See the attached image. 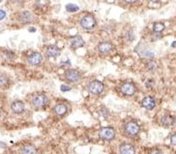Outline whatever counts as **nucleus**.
I'll use <instances>...</instances> for the list:
<instances>
[{
  "label": "nucleus",
  "instance_id": "1",
  "mask_svg": "<svg viewBox=\"0 0 176 154\" xmlns=\"http://www.w3.org/2000/svg\"><path fill=\"white\" fill-rule=\"evenodd\" d=\"M30 103L35 108H45L49 104V98L44 94H35L31 97Z\"/></svg>",
  "mask_w": 176,
  "mask_h": 154
},
{
  "label": "nucleus",
  "instance_id": "2",
  "mask_svg": "<svg viewBox=\"0 0 176 154\" xmlns=\"http://www.w3.org/2000/svg\"><path fill=\"white\" fill-rule=\"evenodd\" d=\"M80 24L83 29L91 30L96 26V18L93 15H85L81 17Z\"/></svg>",
  "mask_w": 176,
  "mask_h": 154
},
{
  "label": "nucleus",
  "instance_id": "3",
  "mask_svg": "<svg viewBox=\"0 0 176 154\" xmlns=\"http://www.w3.org/2000/svg\"><path fill=\"white\" fill-rule=\"evenodd\" d=\"M125 133L130 137H135L140 132V126L136 122H129L124 126Z\"/></svg>",
  "mask_w": 176,
  "mask_h": 154
},
{
  "label": "nucleus",
  "instance_id": "4",
  "mask_svg": "<svg viewBox=\"0 0 176 154\" xmlns=\"http://www.w3.org/2000/svg\"><path fill=\"white\" fill-rule=\"evenodd\" d=\"M104 89H105L104 83L98 80H94L88 85V90H89V92L92 94H101L104 92Z\"/></svg>",
  "mask_w": 176,
  "mask_h": 154
},
{
  "label": "nucleus",
  "instance_id": "5",
  "mask_svg": "<svg viewBox=\"0 0 176 154\" xmlns=\"http://www.w3.org/2000/svg\"><path fill=\"white\" fill-rule=\"evenodd\" d=\"M99 135L105 141H112L115 138V130L112 127H103L100 129Z\"/></svg>",
  "mask_w": 176,
  "mask_h": 154
},
{
  "label": "nucleus",
  "instance_id": "6",
  "mask_svg": "<svg viewBox=\"0 0 176 154\" xmlns=\"http://www.w3.org/2000/svg\"><path fill=\"white\" fill-rule=\"evenodd\" d=\"M120 91H121V93H122L123 94H125V95L132 96V95H134V94H136L137 88H136V86H135L133 83L126 82V83H124V84L121 85Z\"/></svg>",
  "mask_w": 176,
  "mask_h": 154
},
{
  "label": "nucleus",
  "instance_id": "7",
  "mask_svg": "<svg viewBox=\"0 0 176 154\" xmlns=\"http://www.w3.org/2000/svg\"><path fill=\"white\" fill-rule=\"evenodd\" d=\"M26 60L32 65H39L43 62V55L39 52H32L27 56Z\"/></svg>",
  "mask_w": 176,
  "mask_h": 154
},
{
  "label": "nucleus",
  "instance_id": "8",
  "mask_svg": "<svg viewBox=\"0 0 176 154\" xmlns=\"http://www.w3.org/2000/svg\"><path fill=\"white\" fill-rule=\"evenodd\" d=\"M65 77L68 81L72 83H75L80 80V73L76 70H68L65 72Z\"/></svg>",
  "mask_w": 176,
  "mask_h": 154
},
{
  "label": "nucleus",
  "instance_id": "9",
  "mask_svg": "<svg viewBox=\"0 0 176 154\" xmlns=\"http://www.w3.org/2000/svg\"><path fill=\"white\" fill-rule=\"evenodd\" d=\"M141 105L147 110H153L156 106V100L153 96H145L141 101Z\"/></svg>",
  "mask_w": 176,
  "mask_h": 154
},
{
  "label": "nucleus",
  "instance_id": "10",
  "mask_svg": "<svg viewBox=\"0 0 176 154\" xmlns=\"http://www.w3.org/2000/svg\"><path fill=\"white\" fill-rule=\"evenodd\" d=\"M120 154H136V148L129 142H124L119 147Z\"/></svg>",
  "mask_w": 176,
  "mask_h": 154
},
{
  "label": "nucleus",
  "instance_id": "11",
  "mask_svg": "<svg viewBox=\"0 0 176 154\" xmlns=\"http://www.w3.org/2000/svg\"><path fill=\"white\" fill-rule=\"evenodd\" d=\"M98 49L102 54H106L113 50V45L109 41H103L98 45Z\"/></svg>",
  "mask_w": 176,
  "mask_h": 154
},
{
  "label": "nucleus",
  "instance_id": "12",
  "mask_svg": "<svg viewBox=\"0 0 176 154\" xmlns=\"http://www.w3.org/2000/svg\"><path fill=\"white\" fill-rule=\"evenodd\" d=\"M24 108H25L24 103L20 100H16L11 104V110L15 114H21L24 111Z\"/></svg>",
  "mask_w": 176,
  "mask_h": 154
},
{
  "label": "nucleus",
  "instance_id": "13",
  "mask_svg": "<svg viewBox=\"0 0 176 154\" xmlns=\"http://www.w3.org/2000/svg\"><path fill=\"white\" fill-rule=\"evenodd\" d=\"M60 52H61L60 49L57 46H49L47 48V51H46L47 56L49 58H56V57H58L59 55H60Z\"/></svg>",
  "mask_w": 176,
  "mask_h": 154
},
{
  "label": "nucleus",
  "instance_id": "14",
  "mask_svg": "<svg viewBox=\"0 0 176 154\" xmlns=\"http://www.w3.org/2000/svg\"><path fill=\"white\" fill-rule=\"evenodd\" d=\"M84 46V41L80 36H75L72 37L71 40V46L73 48H80Z\"/></svg>",
  "mask_w": 176,
  "mask_h": 154
},
{
  "label": "nucleus",
  "instance_id": "15",
  "mask_svg": "<svg viewBox=\"0 0 176 154\" xmlns=\"http://www.w3.org/2000/svg\"><path fill=\"white\" fill-rule=\"evenodd\" d=\"M53 111H54V113H55L57 116L62 117V116H64L66 113H67L68 109H67V106H66L65 104L59 103V104H56L55 106H54Z\"/></svg>",
  "mask_w": 176,
  "mask_h": 154
},
{
  "label": "nucleus",
  "instance_id": "16",
  "mask_svg": "<svg viewBox=\"0 0 176 154\" xmlns=\"http://www.w3.org/2000/svg\"><path fill=\"white\" fill-rule=\"evenodd\" d=\"M20 154H37V149L31 145L23 146L20 148Z\"/></svg>",
  "mask_w": 176,
  "mask_h": 154
},
{
  "label": "nucleus",
  "instance_id": "17",
  "mask_svg": "<svg viewBox=\"0 0 176 154\" xmlns=\"http://www.w3.org/2000/svg\"><path fill=\"white\" fill-rule=\"evenodd\" d=\"M173 122H174V118L170 115H164L162 118H161V123L163 126H171L173 125Z\"/></svg>",
  "mask_w": 176,
  "mask_h": 154
},
{
  "label": "nucleus",
  "instance_id": "18",
  "mask_svg": "<svg viewBox=\"0 0 176 154\" xmlns=\"http://www.w3.org/2000/svg\"><path fill=\"white\" fill-rule=\"evenodd\" d=\"M32 18H33L32 14L30 12H28V11H24V12H23V13L20 14V16H19V20L23 23L30 22V21L32 20Z\"/></svg>",
  "mask_w": 176,
  "mask_h": 154
},
{
  "label": "nucleus",
  "instance_id": "19",
  "mask_svg": "<svg viewBox=\"0 0 176 154\" xmlns=\"http://www.w3.org/2000/svg\"><path fill=\"white\" fill-rule=\"evenodd\" d=\"M164 28H166V25H164L163 22H156L153 25V31H154V33H156V34H161V33L164 30Z\"/></svg>",
  "mask_w": 176,
  "mask_h": 154
},
{
  "label": "nucleus",
  "instance_id": "20",
  "mask_svg": "<svg viewBox=\"0 0 176 154\" xmlns=\"http://www.w3.org/2000/svg\"><path fill=\"white\" fill-rule=\"evenodd\" d=\"M10 84V80L6 75H0V88H5Z\"/></svg>",
  "mask_w": 176,
  "mask_h": 154
},
{
  "label": "nucleus",
  "instance_id": "21",
  "mask_svg": "<svg viewBox=\"0 0 176 154\" xmlns=\"http://www.w3.org/2000/svg\"><path fill=\"white\" fill-rule=\"evenodd\" d=\"M66 10L68 11V12H70V13H75V12H78V11L80 10V7L78 6V5H75V4H73V3H71V4H67L66 5Z\"/></svg>",
  "mask_w": 176,
  "mask_h": 154
},
{
  "label": "nucleus",
  "instance_id": "22",
  "mask_svg": "<svg viewBox=\"0 0 176 154\" xmlns=\"http://www.w3.org/2000/svg\"><path fill=\"white\" fill-rule=\"evenodd\" d=\"M60 90H61L63 93H66V92H69V91H71V90H72V88H71L70 86H68V85H61V87H60Z\"/></svg>",
  "mask_w": 176,
  "mask_h": 154
},
{
  "label": "nucleus",
  "instance_id": "23",
  "mask_svg": "<svg viewBox=\"0 0 176 154\" xmlns=\"http://www.w3.org/2000/svg\"><path fill=\"white\" fill-rule=\"evenodd\" d=\"M155 67H156V63L154 62V61H151V62H149L148 64H147V69L148 70H154L155 69Z\"/></svg>",
  "mask_w": 176,
  "mask_h": 154
},
{
  "label": "nucleus",
  "instance_id": "24",
  "mask_svg": "<svg viewBox=\"0 0 176 154\" xmlns=\"http://www.w3.org/2000/svg\"><path fill=\"white\" fill-rule=\"evenodd\" d=\"M170 142H171V145L176 146V133H174L170 136Z\"/></svg>",
  "mask_w": 176,
  "mask_h": 154
},
{
  "label": "nucleus",
  "instance_id": "25",
  "mask_svg": "<svg viewBox=\"0 0 176 154\" xmlns=\"http://www.w3.org/2000/svg\"><path fill=\"white\" fill-rule=\"evenodd\" d=\"M5 17H6V12H5L4 10H1V9H0V20L4 19Z\"/></svg>",
  "mask_w": 176,
  "mask_h": 154
},
{
  "label": "nucleus",
  "instance_id": "26",
  "mask_svg": "<svg viewBox=\"0 0 176 154\" xmlns=\"http://www.w3.org/2000/svg\"><path fill=\"white\" fill-rule=\"evenodd\" d=\"M149 154H163V152L160 150V149H153V150H151V152L149 153Z\"/></svg>",
  "mask_w": 176,
  "mask_h": 154
},
{
  "label": "nucleus",
  "instance_id": "27",
  "mask_svg": "<svg viewBox=\"0 0 176 154\" xmlns=\"http://www.w3.org/2000/svg\"><path fill=\"white\" fill-rule=\"evenodd\" d=\"M153 83H154L153 80H151V79L148 80V81L146 82V87H147V88H151V87L153 86Z\"/></svg>",
  "mask_w": 176,
  "mask_h": 154
},
{
  "label": "nucleus",
  "instance_id": "28",
  "mask_svg": "<svg viewBox=\"0 0 176 154\" xmlns=\"http://www.w3.org/2000/svg\"><path fill=\"white\" fill-rule=\"evenodd\" d=\"M29 32H32V33L36 32V28H35V27H31V28H29Z\"/></svg>",
  "mask_w": 176,
  "mask_h": 154
},
{
  "label": "nucleus",
  "instance_id": "29",
  "mask_svg": "<svg viewBox=\"0 0 176 154\" xmlns=\"http://www.w3.org/2000/svg\"><path fill=\"white\" fill-rule=\"evenodd\" d=\"M171 46H172V47H176V41H173V42L171 43Z\"/></svg>",
  "mask_w": 176,
  "mask_h": 154
},
{
  "label": "nucleus",
  "instance_id": "30",
  "mask_svg": "<svg viewBox=\"0 0 176 154\" xmlns=\"http://www.w3.org/2000/svg\"><path fill=\"white\" fill-rule=\"evenodd\" d=\"M173 125L176 127V118H174V122H173Z\"/></svg>",
  "mask_w": 176,
  "mask_h": 154
},
{
  "label": "nucleus",
  "instance_id": "31",
  "mask_svg": "<svg viewBox=\"0 0 176 154\" xmlns=\"http://www.w3.org/2000/svg\"><path fill=\"white\" fill-rule=\"evenodd\" d=\"M1 115H2V111L0 110V117H1Z\"/></svg>",
  "mask_w": 176,
  "mask_h": 154
}]
</instances>
